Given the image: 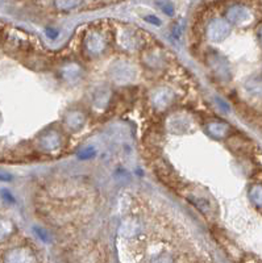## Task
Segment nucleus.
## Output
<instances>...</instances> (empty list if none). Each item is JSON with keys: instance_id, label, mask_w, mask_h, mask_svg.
Returning <instances> with one entry per match:
<instances>
[{"instance_id": "f257e3e1", "label": "nucleus", "mask_w": 262, "mask_h": 263, "mask_svg": "<svg viewBox=\"0 0 262 263\" xmlns=\"http://www.w3.org/2000/svg\"><path fill=\"white\" fill-rule=\"evenodd\" d=\"M227 17L234 24H246L252 19V13H250L249 9L242 7V5H234L228 11Z\"/></svg>"}, {"instance_id": "f03ea898", "label": "nucleus", "mask_w": 262, "mask_h": 263, "mask_svg": "<svg viewBox=\"0 0 262 263\" xmlns=\"http://www.w3.org/2000/svg\"><path fill=\"white\" fill-rule=\"evenodd\" d=\"M249 196L252 201L258 207H262V186L261 184H256L250 188Z\"/></svg>"}, {"instance_id": "6e6552de", "label": "nucleus", "mask_w": 262, "mask_h": 263, "mask_svg": "<svg viewBox=\"0 0 262 263\" xmlns=\"http://www.w3.org/2000/svg\"><path fill=\"white\" fill-rule=\"evenodd\" d=\"M12 179V176L9 174H5V172H0V180H4V182H9Z\"/></svg>"}, {"instance_id": "20e7f679", "label": "nucleus", "mask_w": 262, "mask_h": 263, "mask_svg": "<svg viewBox=\"0 0 262 263\" xmlns=\"http://www.w3.org/2000/svg\"><path fill=\"white\" fill-rule=\"evenodd\" d=\"M95 156V152H94L93 149H89V150H85L83 153H79V158L81 160H89L91 157Z\"/></svg>"}, {"instance_id": "423d86ee", "label": "nucleus", "mask_w": 262, "mask_h": 263, "mask_svg": "<svg viewBox=\"0 0 262 263\" xmlns=\"http://www.w3.org/2000/svg\"><path fill=\"white\" fill-rule=\"evenodd\" d=\"M146 21H149V23H152V24L154 25H160L161 24V21H160V19H157L156 16H146L145 17Z\"/></svg>"}, {"instance_id": "1a4fd4ad", "label": "nucleus", "mask_w": 262, "mask_h": 263, "mask_svg": "<svg viewBox=\"0 0 262 263\" xmlns=\"http://www.w3.org/2000/svg\"><path fill=\"white\" fill-rule=\"evenodd\" d=\"M257 37H258V41H260V44L262 45V25H260V27H258Z\"/></svg>"}, {"instance_id": "7ed1b4c3", "label": "nucleus", "mask_w": 262, "mask_h": 263, "mask_svg": "<svg viewBox=\"0 0 262 263\" xmlns=\"http://www.w3.org/2000/svg\"><path fill=\"white\" fill-rule=\"evenodd\" d=\"M248 90H249L253 95L262 96V79L261 78H256L252 79L248 83Z\"/></svg>"}, {"instance_id": "0eeeda50", "label": "nucleus", "mask_w": 262, "mask_h": 263, "mask_svg": "<svg viewBox=\"0 0 262 263\" xmlns=\"http://www.w3.org/2000/svg\"><path fill=\"white\" fill-rule=\"evenodd\" d=\"M1 195H3V197H4V199L7 200L8 203H13V201H15V199H13L12 196H11V194H8V192L5 191V190L1 192Z\"/></svg>"}, {"instance_id": "39448f33", "label": "nucleus", "mask_w": 262, "mask_h": 263, "mask_svg": "<svg viewBox=\"0 0 262 263\" xmlns=\"http://www.w3.org/2000/svg\"><path fill=\"white\" fill-rule=\"evenodd\" d=\"M161 8L165 11V13L167 15H173V5L170 3H166V4H161Z\"/></svg>"}]
</instances>
